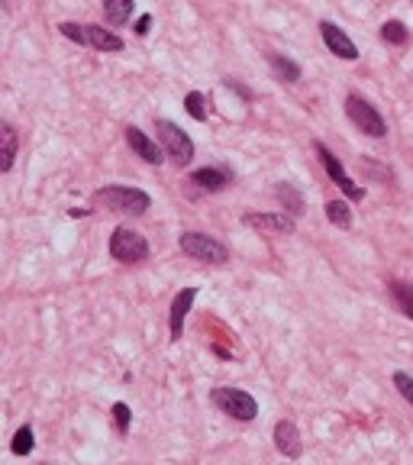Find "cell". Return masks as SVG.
I'll use <instances>...</instances> for the list:
<instances>
[{"instance_id":"cell-5","label":"cell","mask_w":413,"mask_h":465,"mask_svg":"<svg viewBox=\"0 0 413 465\" xmlns=\"http://www.w3.org/2000/svg\"><path fill=\"white\" fill-rule=\"evenodd\" d=\"M110 255H113L116 262H126V265H132V262L149 259V243H146V236H142V233H136V229L116 227L113 236H110Z\"/></svg>"},{"instance_id":"cell-16","label":"cell","mask_w":413,"mask_h":465,"mask_svg":"<svg viewBox=\"0 0 413 465\" xmlns=\"http://www.w3.org/2000/svg\"><path fill=\"white\" fill-rule=\"evenodd\" d=\"M104 16H107L110 26H120L132 16V0H107L104 4Z\"/></svg>"},{"instance_id":"cell-3","label":"cell","mask_w":413,"mask_h":465,"mask_svg":"<svg viewBox=\"0 0 413 465\" xmlns=\"http://www.w3.org/2000/svg\"><path fill=\"white\" fill-rule=\"evenodd\" d=\"M58 32L71 42H81V46H91V49H100V52H123V39L116 32L104 30V26H81V23H61Z\"/></svg>"},{"instance_id":"cell-8","label":"cell","mask_w":413,"mask_h":465,"mask_svg":"<svg viewBox=\"0 0 413 465\" xmlns=\"http://www.w3.org/2000/svg\"><path fill=\"white\" fill-rule=\"evenodd\" d=\"M314 149H316V155H320V159H323V168H326V175L333 178V181H336L339 188H343V191H345V198H349V200H362V198H365V188H359V184H355L352 178L345 175V168L339 165V159H336V155H333V152H329L326 145H323V143H316Z\"/></svg>"},{"instance_id":"cell-10","label":"cell","mask_w":413,"mask_h":465,"mask_svg":"<svg viewBox=\"0 0 413 465\" xmlns=\"http://www.w3.org/2000/svg\"><path fill=\"white\" fill-rule=\"evenodd\" d=\"M320 32H323V42H326V49L333 55H339V59H345V61L359 59V49H355V42L345 36V32L339 30L336 23H320Z\"/></svg>"},{"instance_id":"cell-18","label":"cell","mask_w":413,"mask_h":465,"mask_svg":"<svg viewBox=\"0 0 413 465\" xmlns=\"http://www.w3.org/2000/svg\"><path fill=\"white\" fill-rule=\"evenodd\" d=\"M268 61L275 65V71H278V78H281V81L294 84V81H297V78H300V65H297V61L284 59V55H278V52H271V55H268Z\"/></svg>"},{"instance_id":"cell-1","label":"cell","mask_w":413,"mask_h":465,"mask_svg":"<svg viewBox=\"0 0 413 465\" xmlns=\"http://www.w3.org/2000/svg\"><path fill=\"white\" fill-rule=\"evenodd\" d=\"M94 204L107 207L113 214H146L152 200H149L146 191H139V188H123V184H110V188H100L94 194Z\"/></svg>"},{"instance_id":"cell-26","label":"cell","mask_w":413,"mask_h":465,"mask_svg":"<svg viewBox=\"0 0 413 465\" xmlns=\"http://www.w3.org/2000/svg\"><path fill=\"white\" fill-rule=\"evenodd\" d=\"M149 26H152V16H149V13H142V16H139V20H136V36H146V32H149Z\"/></svg>"},{"instance_id":"cell-25","label":"cell","mask_w":413,"mask_h":465,"mask_svg":"<svg viewBox=\"0 0 413 465\" xmlns=\"http://www.w3.org/2000/svg\"><path fill=\"white\" fill-rule=\"evenodd\" d=\"M394 385H397V391L413 404V378H410V375H407V372H394Z\"/></svg>"},{"instance_id":"cell-7","label":"cell","mask_w":413,"mask_h":465,"mask_svg":"<svg viewBox=\"0 0 413 465\" xmlns=\"http://www.w3.org/2000/svg\"><path fill=\"white\" fill-rule=\"evenodd\" d=\"M155 133H159V143L165 145V152L175 162L187 165L194 159V143L187 133H181V126H175L171 120H155Z\"/></svg>"},{"instance_id":"cell-13","label":"cell","mask_w":413,"mask_h":465,"mask_svg":"<svg viewBox=\"0 0 413 465\" xmlns=\"http://www.w3.org/2000/svg\"><path fill=\"white\" fill-rule=\"evenodd\" d=\"M194 298H197V288H184L181 294H175V301H171V313H168L171 339H181V333H184V317L191 313Z\"/></svg>"},{"instance_id":"cell-17","label":"cell","mask_w":413,"mask_h":465,"mask_svg":"<svg viewBox=\"0 0 413 465\" xmlns=\"http://www.w3.org/2000/svg\"><path fill=\"white\" fill-rule=\"evenodd\" d=\"M326 220L333 223V227H339V229H349L352 227V210H349L345 200H329L326 204Z\"/></svg>"},{"instance_id":"cell-21","label":"cell","mask_w":413,"mask_h":465,"mask_svg":"<svg viewBox=\"0 0 413 465\" xmlns=\"http://www.w3.org/2000/svg\"><path fill=\"white\" fill-rule=\"evenodd\" d=\"M184 110L194 116L197 123H204L207 120V107H204V94L200 91H191L187 97H184Z\"/></svg>"},{"instance_id":"cell-2","label":"cell","mask_w":413,"mask_h":465,"mask_svg":"<svg viewBox=\"0 0 413 465\" xmlns=\"http://www.w3.org/2000/svg\"><path fill=\"white\" fill-rule=\"evenodd\" d=\"M210 401H214L216 411H223L233 420H242V423H249V420L259 417L255 397L249 394V391H242V388H214L210 391Z\"/></svg>"},{"instance_id":"cell-6","label":"cell","mask_w":413,"mask_h":465,"mask_svg":"<svg viewBox=\"0 0 413 465\" xmlns=\"http://www.w3.org/2000/svg\"><path fill=\"white\" fill-rule=\"evenodd\" d=\"M345 116L359 126L365 136H371V139H381L384 133H388V126H384V116L378 114L371 104H368L365 97H359V94H349L345 97Z\"/></svg>"},{"instance_id":"cell-9","label":"cell","mask_w":413,"mask_h":465,"mask_svg":"<svg viewBox=\"0 0 413 465\" xmlns=\"http://www.w3.org/2000/svg\"><path fill=\"white\" fill-rule=\"evenodd\" d=\"M242 223H245V227H252V229L278 233V236H288V233H294V217L288 214V210H281V214H245Z\"/></svg>"},{"instance_id":"cell-22","label":"cell","mask_w":413,"mask_h":465,"mask_svg":"<svg viewBox=\"0 0 413 465\" xmlns=\"http://www.w3.org/2000/svg\"><path fill=\"white\" fill-rule=\"evenodd\" d=\"M390 294L400 301V307H404V313L413 320V288H407V284H400V282H394L390 284Z\"/></svg>"},{"instance_id":"cell-4","label":"cell","mask_w":413,"mask_h":465,"mask_svg":"<svg viewBox=\"0 0 413 465\" xmlns=\"http://www.w3.org/2000/svg\"><path fill=\"white\" fill-rule=\"evenodd\" d=\"M178 246H181L184 255H191V259H197V262H210V265H223V262L230 259V249H226L220 239L207 236V233H184V236L178 239Z\"/></svg>"},{"instance_id":"cell-20","label":"cell","mask_w":413,"mask_h":465,"mask_svg":"<svg viewBox=\"0 0 413 465\" xmlns=\"http://www.w3.org/2000/svg\"><path fill=\"white\" fill-rule=\"evenodd\" d=\"M32 446H36V433H32V427L26 423V427H20L13 433V442H10V449H13V456H30Z\"/></svg>"},{"instance_id":"cell-19","label":"cell","mask_w":413,"mask_h":465,"mask_svg":"<svg viewBox=\"0 0 413 465\" xmlns=\"http://www.w3.org/2000/svg\"><path fill=\"white\" fill-rule=\"evenodd\" d=\"M381 36H384V42H390V46H407V42H410V30H407L400 20H388V23L381 26Z\"/></svg>"},{"instance_id":"cell-23","label":"cell","mask_w":413,"mask_h":465,"mask_svg":"<svg viewBox=\"0 0 413 465\" xmlns=\"http://www.w3.org/2000/svg\"><path fill=\"white\" fill-rule=\"evenodd\" d=\"M113 420H116V430L126 433V430H130V420H132V411L120 401V404H113Z\"/></svg>"},{"instance_id":"cell-14","label":"cell","mask_w":413,"mask_h":465,"mask_svg":"<svg viewBox=\"0 0 413 465\" xmlns=\"http://www.w3.org/2000/svg\"><path fill=\"white\" fill-rule=\"evenodd\" d=\"M191 184H197L200 191H220L230 184V171H223V168H197L191 171Z\"/></svg>"},{"instance_id":"cell-15","label":"cell","mask_w":413,"mask_h":465,"mask_svg":"<svg viewBox=\"0 0 413 465\" xmlns=\"http://www.w3.org/2000/svg\"><path fill=\"white\" fill-rule=\"evenodd\" d=\"M13 159H16V133L13 126H0V171H10L13 168Z\"/></svg>"},{"instance_id":"cell-11","label":"cell","mask_w":413,"mask_h":465,"mask_svg":"<svg viewBox=\"0 0 413 465\" xmlns=\"http://www.w3.org/2000/svg\"><path fill=\"white\" fill-rule=\"evenodd\" d=\"M126 143H130L132 152H136L142 162H149V165H161V162H165L161 145L155 143V139H149L146 133L139 130V126H130V130H126Z\"/></svg>"},{"instance_id":"cell-12","label":"cell","mask_w":413,"mask_h":465,"mask_svg":"<svg viewBox=\"0 0 413 465\" xmlns=\"http://www.w3.org/2000/svg\"><path fill=\"white\" fill-rule=\"evenodd\" d=\"M275 446H278V452H281V456L297 459L300 449H304L297 423H291V420H281V423L275 427Z\"/></svg>"},{"instance_id":"cell-24","label":"cell","mask_w":413,"mask_h":465,"mask_svg":"<svg viewBox=\"0 0 413 465\" xmlns=\"http://www.w3.org/2000/svg\"><path fill=\"white\" fill-rule=\"evenodd\" d=\"M278 198H281L284 204L291 200V210H294V214H300V207H304V204H300V194L294 191L291 184H281V188H278Z\"/></svg>"}]
</instances>
